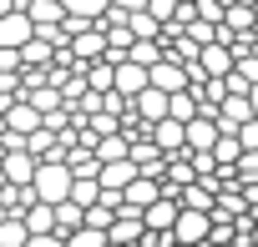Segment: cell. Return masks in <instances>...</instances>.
I'll return each mask as SVG.
<instances>
[{"label":"cell","mask_w":258,"mask_h":247,"mask_svg":"<svg viewBox=\"0 0 258 247\" xmlns=\"http://www.w3.org/2000/svg\"><path fill=\"white\" fill-rule=\"evenodd\" d=\"M26 192H31V202H41V207L71 202V172H66V162H41Z\"/></svg>","instance_id":"cell-1"},{"label":"cell","mask_w":258,"mask_h":247,"mask_svg":"<svg viewBox=\"0 0 258 247\" xmlns=\"http://www.w3.org/2000/svg\"><path fill=\"white\" fill-rule=\"evenodd\" d=\"M142 237H147V227H142V212H132V207H116V217H111V227H106V242H111V247H142Z\"/></svg>","instance_id":"cell-2"},{"label":"cell","mask_w":258,"mask_h":247,"mask_svg":"<svg viewBox=\"0 0 258 247\" xmlns=\"http://www.w3.org/2000/svg\"><path fill=\"white\" fill-rule=\"evenodd\" d=\"M208 237H213V217H203V212H182V207H177L172 242H177V247H198V242H208Z\"/></svg>","instance_id":"cell-3"},{"label":"cell","mask_w":258,"mask_h":247,"mask_svg":"<svg viewBox=\"0 0 258 247\" xmlns=\"http://www.w3.org/2000/svg\"><path fill=\"white\" fill-rule=\"evenodd\" d=\"M31 36H36V26L26 21V6L11 11V16H0V51H26Z\"/></svg>","instance_id":"cell-4"},{"label":"cell","mask_w":258,"mask_h":247,"mask_svg":"<svg viewBox=\"0 0 258 247\" xmlns=\"http://www.w3.org/2000/svg\"><path fill=\"white\" fill-rule=\"evenodd\" d=\"M182 147H187V157H203V152H213V147H218V121H213V116H198V121H187V127H182Z\"/></svg>","instance_id":"cell-5"},{"label":"cell","mask_w":258,"mask_h":247,"mask_svg":"<svg viewBox=\"0 0 258 247\" xmlns=\"http://www.w3.org/2000/svg\"><path fill=\"white\" fill-rule=\"evenodd\" d=\"M111 91H116L121 101H137V96L147 91V71H142V66H132V61L111 66Z\"/></svg>","instance_id":"cell-6"},{"label":"cell","mask_w":258,"mask_h":247,"mask_svg":"<svg viewBox=\"0 0 258 247\" xmlns=\"http://www.w3.org/2000/svg\"><path fill=\"white\" fill-rule=\"evenodd\" d=\"M192 66L203 71V81H223V76H233V56H228V46H203Z\"/></svg>","instance_id":"cell-7"},{"label":"cell","mask_w":258,"mask_h":247,"mask_svg":"<svg viewBox=\"0 0 258 247\" xmlns=\"http://www.w3.org/2000/svg\"><path fill=\"white\" fill-rule=\"evenodd\" d=\"M147 86L162 91V96H177V91H187V71L172 66V61H157V66L147 71Z\"/></svg>","instance_id":"cell-8"},{"label":"cell","mask_w":258,"mask_h":247,"mask_svg":"<svg viewBox=\"0 0 258 247\" xmlns=\"http://www.w3.org/2000/svg\"><path fill=\"white\" fill-rule=\"evenodd\" d=\"M172 222H177V197H157L147 212H142V227L152 232V237H162V232H172Z\"/></svg>","instance_id":"cell-9"},{"label":"cell","mask_w":258,"mask_h":247,"mask_svg":"<svg viewBox=\"0 0 258 247\" xmlns=\"http://www.w3.org/2000/svg\"><path fill=\"white\" fill-rule=\"evenodd\" d=\"M132 116L142 121V127H157V121H167V96L147 86V91H142V96L132 101Z\"/></svg>","instance_id":"cell-10"},{"label":"cell","mask_w":258,"mask_h":247,"mask_svg":"<svg viewBox=\"0 0 258 247\" xmlns=\"http://www.w3.org/2000/svg\"><path fill=\"white\" fill-rule=\"evenodd\" d=\"M26 21L36 31H51V26L66 21V6H61V0H26Z\"/></svg>","instance_id":"cell-11"},{"label":"cell","mask_w":258,"mask_h":247,"mask_svg":"<svg viewBox=\"0 0 258 247\" xmlns=\"http://www.w3.org/2000/svg\"><path fill=\"white\" fill-rule=\"evenodd\" d=\"M6 132H11V137H21V142H26V137H36V132H41V116H36V106L16 101V106L6 111Z\"/></svg>","instance_id":"cell-12"},{"label":"cell","mask_w":258,"mask_h":247,"mask_svg":"<svg viewBox=\"0 0 258 247\" xmlns=\"http://www.w3.org/2000/svg\"><path fill=\"white\" fill-rule=\"evenodd\" d=\"M0 177H6V187H31L36 162H31L26 152H6V162H0Z\"/></svg>","instance_id":"cell-13"},{"label":"cell","mask_w":258,"mask_h":247,"mask_svg":"<svg viewBox=\"0 0 258 247\" xmlns=\"http://www.w3.org/2000/svg\"><path fill=\"white\" fill-rule=\"evenodd\" d=\"M157 197H162V182H147V177H137L132 187L121 192V207H132V212H147Z\"/></svg>","instance_id":"cell-14"},{"label":"cell","mask_w":258,"mask_h":247,"mask_svg":"<svg viewBox=\"0 0 258 247\" xmlns=\"http://www.w3.org/2000/svg\"><path fill=\"white\" fill-rule=\"evenodd\" d=\"M21 227H26V237H56V217H51V207H41V202H31V207L21 212Z\"/></svg>","instance_id":"cell-15"},{"label":"cell","mask_w":258,"mask_h":247,"mask_svg":"<svg viewBox=\"0 0 258 247\" xmlns=\"http://www.w3.org/2000/svg\"><path fill=\"white\" fill-rule=\"evenodd\" d=\"M96 167H111V162H126L132 157V142H126V132H116V137H106V142H96Z\"/></svg>","instance_id":"cell-16"},{"label":"cell","mask_w":258,"mask_h":247,"mask_svg":"<svg viewBox=\"0 0 258 247\" xmlns=\"http://www.w3.org/2000/svg\"><path fill=\"white\" fill-rule=\"evenodd\" d=\"M167 121H177V127L198 121V96H192V91H177V96H167Z\"/></svg>","instance_id":"cell-17"},{"label":"cell","mask_w":258,"mask_h":247,"mask_svg":"<svg viewBox=\"0 0 258 247\" xmlns=\"http://www.w3.org/2000/svg\"><path fill=\"white\" fill-rule=\"evenodd\" d=\"M51 217H56V237L66 242L71 232H81V207L76 202H61V207H51Z\"/></svg>","instance_id":"cell-18"},{"label":"cell","mask_w":258,"mask_h":247,"mask_svg":"<svg viewBox=\"0 0 258 247\" xmlns=\"http://www.w3.org/2000/svg\"><path fill=\"white\" fill-rule=\"evenodd\" d=\"M126 61H132V66H142V71H152V66L162 61V46H147V41H132V51H126Z\"/></svg>","instance_id":"cell-19"},{"label":"cell","mask_w":258,"mask_h":247,"mask_svg":"<svg viewBox=\"0 0 258 247\" xmlns=\"http://www.w3.org/2000/svg\"><path fill=\"white\" fill-rule=\"evenodd\" d=\"M71 202L86 212V207H96V202H101V187H96V182H76V177H71Z\"/></svg>","instance_id":"cell-20"},{"label":"cell","mask_w":258,"mask_h":247,"mask_svg":"<svg viewBox=\"0 0 258 247\" xmlns=\"http://www.w3.org/2000/svg\"><path fill=\"white\" fill-rule=\"evenodd\" d=\"M31 237H26V227H21V217H6L0 222V247H26Z\"/></svg>","instance_id":"cell-21"},{"label":"cell","mask_w":258,"mask_h":247,"mask_svg":"<svg viewBox=\"0 0 258 247\" xmlns=\"http://www.w3.org/2000/svg\"><path fill=\"white\" fill-rule=\"evenodd\" d=\"M66 247H106V237H101V232H86V227H81V232H71V237H66Z\"/></svg>","instance_id":"cell-22"},{"label":"cell","mask_w":258,"mask_h":247,"mask_svg":"<svg viewBox=\"0 0 258 247\" xmlns=\"http://www.w3.org/2000/svg\"><path fill=\"white\" fill-rule=\"evenodd\" d=\"M238 147H243V152H258V121H248V127H238Z\"/></svg>","instance_id":"cell-23"},{"label":"cell","mask_w":258,"mask_h":247,"mask_svg":"<svg viewBox=\"0 0 258 247\" xmlns=\"http://www.w3.org/2000/svg\"><path fill=\"white\" fill-rule=\"evenodd\" d=\"M26 247H66V242H61V237H31Z\"/></svg>","instance_id":"cell-24"},{"label":"cell","mask_w":258,"mask_h":247,"mask_svg":"<svg viewBox=\"0 0 258 247\" xmlns=\"http://www.w3.org/2000/svg\"><path fill=\"white\" fill-rule=\"evenodd\" d=\"M0 137H6V116H0Z\"/></svg>","instance_id":"cell-25"},{"label":"cell","mask_w":258,"mask_h":247,"mask_svg":"<svg viewBox=\"0 0 258 247\" xmlns=\"http://www.w3.org/2000/svg\"><path fill=\"white\" fill-rule=\"evenodd\" d=\"M253 56H258V36H253Z\"/></svg>","instance_id":"cell-26"}]
</instances>
